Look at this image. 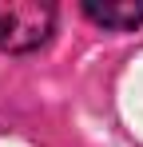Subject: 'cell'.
<instances>
[{
    "instance_id": "cell-1",
    "label": "cell",
    "mask_w": 143,
    "mask_h": 147,
    "mask_svg": "<svg viewBox=\"0 0 143 147\" xmlns=\"http://www.w3.org/2000/svg\"><path fill=\"white\" fill-rule=\"evenodd\" d=\"M56 24V8L48 0H0V48L32 52L40 48Z\"/></svg>"
},
{
    "instance_id": "cell-2",
    "label": "cell",
    "mask_w": 143,
    "mask_h": 147,
    "mask_svg": "<svg viewBox=\"0 0 143 147\" xmlns=\"http://www.w3.org/2000/svg\"><path fill=\"white\" fill-rule=\"evenodd\" d=\"M84 16L95 20L99 28H115V32H127V28L143 24V0H84Z\"/></svg>"
}]
</instances>
